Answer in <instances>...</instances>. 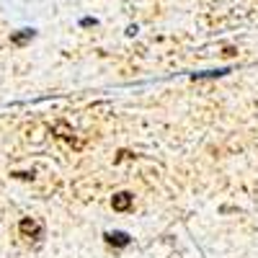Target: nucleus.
<instances>
[{
	"instance_id": "1",
	"label": "nucleus",
	"mask_w": 258,
	"mask_h": 258,
	"mask_svg": "<svg viewBox=\"0 0 258 258\" xmlns=\"http://www.w3.org/2000/svg\"><path fill=\"white\" fill-rule=\"evenodd\" d=\"M18 230H21V235H26V238H34V240H39L41 235H44V227H41L36 220H31V217H24V220H21Z\"/></svg>"
},
{
	"instance_id": "2",
	"label": "nucleus",
	"mask_w": 258,
	"mask_h": 258,
	"mask_svg": "<svg viewBox=\"0 0 258 258\" xmlns=\"http://www.w3.org/2000/svg\"><path fill=\"white\" fill-rule=\"evenodd\" d=\"M103 238H106V243H109V245H114V248H126L129 243H132V238H129L126 232H121V230H114V232H106Z\"/></svg>"
},
{
	"instance_id": "3",
	"label": "nucleus",
	"mask_w": 258,
	"mask_h": 258,
	"mask_svg": "<svg viewBox=\"0 0 258 258\" xmlns=\"http://www.w3.org/2000/svg\"><path fill=\"white\" fill-rule=\"evenodd\" d=\"M36 36V31L34 29H21V31H13L11 34V44L13 47H24V44H29V41Z\"/></svg>"
},
{
	"instance_id": "4",
	"label": "nucleus",
	"mask_w": 258,
	"mask_h": 258,
	"mask_svg": "<svg viewBox=\"0 0 258 258\" xmlns=\"http://www.w3.org/2000/svg\"><path fill=\"white\" fill-rule=\"evenodd\" d=\"M111 207H114L116 212H126L129 207H132V194H129V191H119V194H114Z\"/></svg>"
},
{
	"instance_id": "5",
	"label": "nucleus",
	"mask_w": 258,
	"mask_h": 258,
	"mask_svg": "<svg viewBox=\"0 0 258 258\" xmlns=\"http://www.w3.org/2000/svg\"><path fill=\"white\" fill-rule=\"evenodd\" d=\"M230 68H220V70H204V73H191V80H207V78H222L227 75Z\"/></svg>"
},
{
	"instance_id": "6",
	"label": "nucleus",
	"mask_w": 258,
	"mask_h": 258,
	"mask_svg": "<svg viewBox=\"0 0 258 258\" xmlns=\"http://www.w3.org/2000/svg\"><path fill=\"white\" fill-rule=\"evenodd\" d=\"M96 24H98L96 18H83V21H80V26H96Z\"/></svg>"
},
{
	"instance_id": "7",
	"label": "nucleus",
	"mask_w": 258,
	"mask_h": 258,
	"mask_svg": "<svg viewBox=\"0 0 258 258\" xmlns=\"http://www.w3.org/2000/svg\"><path fill=\"white\" fill-rule=\"evenodd\" d=\"M16 178H24V181H31L34 178V173H13Z\"/></svg>"
}]
</instances>
